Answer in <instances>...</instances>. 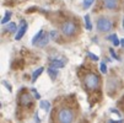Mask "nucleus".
<instances>
[{
	"label": "nucleus",
	"instance_id": "f257e3e1",
	"mask_svg": "<svg viewBox=\"0 0 124 123\" xmlns=\"http://www.w3.org/2000/svg\"><path fill=\"white\" fill-rule=\"evenodd\" d=\"M74 121H75V112L71 108L63 107L58 111L57 113L58 123H74Z\"/></svg>",
	"mask_w": 124,
	"mask_h": 123
},
{
	"label": "nucleus",
	"instance_id": "f03ea898",
	"mask_svg": "<svg viewBox=\"0 0 124 123\" xmlns=\"http://www.w3.org/2000/svg\"><path fill=\"white\" fill-rule=\"evenodd\" d=\"M84 84L85 86L87 87L88 90H97L98 87H100V78L93 74V73H90V74H87L85 78H84Z\"/></svg>",
	"mask_w": 124,
	"mask_h": 123
},
{
	"label": "nucleus",
	"instance_id": "7ed1b4c3",
	"mask_svg": "<svg viewBox=\"0 0 124 123\" xmlns=\"http://www.w3.org/2000/svg\"><path fill=\"white\" fill-rule=\"evenodd\" d=\"M96 25H97V30H98L100 32H103V33L109 32V31L113 28L112 21H111L109 19H107V17H104V16L98 17L97 21H96Z\"/></svg>",
	"mask_w": 124,
	"mask_h": 123
},
{
	"label": "nucleus",
	"instance_id": "20e7f679",
	"mask_svg": "<svg viewBox=\"0 0 124 123\" xmlns=\"http://www.w3.org/2000/svg\"><path fill=\"white\" fill-rule=\"evenodd\" d=\"M60 28H62L63 34L66 36V37H71V36H74V34L76 33V25L73 21H65V22H63Z\"/></svg>",
	"mask_w": 124,
	"mask_h": 123
},
{
	"label": "nucleus",
	"instance_id": "39448f33",
	"mask_svg": "<svg viewBox=\"0 0 124 123\" xmlns=\"http://www.w3.org/2000/svg\"><path fill=\"white\" fill-rule=\"evenodd\" d=\"M27 27H28V25H27L26 20H21L20 30L17 31L16 36H15V40H16V41H20V40H21V38L23 37V34H25V33H26V31H27Z\"/></svg>",
	"mask_w": 124,
	"mask_h": 123
},
{
	"label": "nucleus",
	"instance_id": "423d86ee",
	"mask_svg": "<svg viewBox=\"0 0 124 123\" xmlns=\"http://www.w3.org/2000/svg\"><path fill=\"white\" fill-rule=\"evenodd\" d=\"M33 98L34 97H32L31 94L25 92L20 96V105H22V106H30V105L32 103V101H33Z\"/></svg>",
	"mask_w": 124,
	"mask_h": 123
},
{
	"label": "nucleus",
	"instance_id": "0eeeda50",
	"mask_svg": "<svg viewBox=\"0 0 124 123\" xmlns=\"http://www.w3.org/2000/svg\"><path fill=\"white\" fill-rule=\"evenodd\" d=\"M102 4L108 10H116L118 9V0H102Z\"/></svg>",
	"mask_w": 124,
	"mask_h": 123
},
{
	"label": "nucleus",
	"instance_id": "6e6552de",
	"mask_svg": "<svg viewBox=\"0 0 124 123\" xmlns=\"http://www.w3.org/2000/svg\"><path fill=\"white\" fill-rule=\"evenodd\" d=\"M49 65L52 68H54V69H60V68H64L65 62L60 60V59H57V58H50L49 59Z\"/></svg>",
	"mask_w": 124,
	"mask_h": 123
},
{
	"label": "nucleus",
	"instance_id": "1a4fd4ad",
	"mask_svg": "<svg viewBox=\"0 0 124 123\" xmlns=\"http://www.w3.org/2000/svg\"><path fill=\"white\" fill-rule=\"evenodd\" d=\"M118 89V84H117V81H116V79H109L108 81H107V91L109 92V94H113L116 90Z\"/></svg>",
	"mask_w": 124,
	"mask_h": 123
},
{
	"label": "nucleus",
	"instance_id": "9d476101",
	"mask_svg": "<svg viewBox=\"0 0 124 123\" xmlns=\"http://www.w3.org/2000/svg\"><path fill=\"white\" fill-rule=\"evenodd\" d=\"M49 40H50L49 33H46L44 36H43V37H42V38H41V40L37 42V44H36V46H37V47H41V48H42V47H46V46L48 44Z\"/></svg>",
	"mask_w": 124,
	"mask_h": 123
},
{
	"label": "nucleus",
	"instance_id": "9b49d317",
	"mask_svg": "<svg viewBox=\"0 0 124 123\" xmlns=\"http://www.w3.org/2000/svg\"><path fill=\"white\" fill-rule=\"evenodd\" d=\"M43 72H44V68H43V66L38 68L37 70H34L33 74H32V82H36V81H37V79L41 76V74H42Z\"/></svg>",
	"mask_w": 124,
	"mask_h": 123
},
{
	"label": "nucleus",
	"instance_id": "f8f14e48",
	"mask_svg": "<svg viewBox=\"0 0 124 123\" xmlns=\"http://www.w3.org/2000/svg\"><path fill=\"white\" fill-rule=\"evenodd\" d=\"M43 36H44V31H43V30H39V31L36 33V36H34V37L32 38V44L36 46V44H37V42H38Z\"/></svg>",
	"mask_w": 124,
	"mask_h": 123
},
{
	"label": "nucleus",
	"instance_id": "ddd939ff",
	"mask_svg": "<svg viewBox=\"0 0 124 123\" xmlns=\"http://www.w3.org/2000/svg\"><path fill=\"white\" fill-rule=\"evenodd\" d=\"M39 107L42 110H44L46 112H49V110H50V102L49 101H46V100H42L39 102Z\"/></svg>",
	"mask_w": 124,
	"mask_h": 123
},
{
	"label": "nucleus",
	"instance_id": "4468645a",
	"mask_svg": "<svg viewBox=\"0 0 124 123\" xmlns=\"http://www.w3.org/2000/svg\"><path fill=\"white\" fill-rule=\"evenodd\" d=\"M48 75H49V78H50L52 80H55V79H57V76H58V72H57V69L49 66V68H48Z\"/></svg>",
	"mask_w": 124,
	"mask_h": 123
},
{
	"label": "nucleus",
	"instance_id": "2eb2a0df",
	"mask_svg": "<svg viewBox=\"0 0 124 123\" xmlns=\"http://www.w3.org/2000/svg\"><path fill=\"white\" fill-rule=\"evenodd\" d=\"M6 31L8 32H11V33H15V32H17V25L15 24V22H9L8 25H6Z\"/></svg>",
	"mask_w": 124,
	"mask_h": 123
},
{
	"label": "nucleus",
	"instance_id": "dca6fc26",
	"mask_svg": "<svg viewBox=\"0 0 124 123\" xmlns=\"http://www.w3.org/2000/svg\"><path fill=\"white\" fill-rule=\"evenodd\" d=\"M84 20H85V27H86V30L91 31V30H92V24H91V19H90V15H85Z\"/></svg>",
	"mask_w": 124,
	"mask_h": 123
},
{
	"label": "nucleus",
	"instance_id": "f3484780",
	"mask_svg": "<svg viewBox=\"0 0 124 123\" xmlns=\"http://www.w3.org/2000/svg\"><path fill=\"white\" fill-rule=\"evenodd\" d=\"M107 40H108V41H112L113 44H114L116 47H118V46L120 44V41L118 40V37H117V34H116V33H113V34H111V36H108Z\"/></svg>",
	"mask_w": 124,
	"mask_h": 123
},
{
	"label": "nucleus",
	"instance_id": "a211bd4d",
	"mask_svg": "<svg viewBox=\"0 0 124 123\" xmlns=\"http://www.w3.org/2000/svg\"><path fill=\"white\" fill-rule=\"evenodd\" d=\"M11 12L10 11H6L5 12V16L3 17V20H1V25H6V24H9L10 22V19H11Z\"/></svg>",
	"mask_w": 124,
	"mask_h": 123
},
{
	"label": "nucleus",
	"instance_id": "6ab92c4d",
	"mask_svg": "<svg viewBox=\"0 0 124 123\" xmlns=\"http://www.w3.org/2000/svg\"><path fill=\"white\" fill-rule=\"evenodd\" d=\"M49 36H50V40L58 41V38H59V32L55 31V30H52V31L49 32Z\"/></svg>",
	"mask_w": 124,
	"mask_h": 123
},
{
	"label": "nucleus",
	"instance_id": "aec40b11",
	"mask_svg": "<svg viewBox=\"0 0 124 123\" xmlns=\"http://www.w3.org/2000/svg\"><path fill=\"white\" fill-rule=\"evenodd\" d=\"M93 1H95V0H84V3H82L84 9L86 10V9H88V8H91L92 4H93Z\"/></svg>",
	"mask_w": 124,
	"mask_h": 123
},
{
	"label": "nucleus",
	"instance_id": "412c9836",
	"mask_svg": "<svg viewBox=\"0 0 124 123\" xmlns=\"http://www.w3.org/2000/svg\"><path fill=\"white\" fill-rule=\"evenodd\" d=\"M31 91L33 92V97L36 98V100H39V98H41V95L38 94V91H37L36 89H34V87H32V89H31Z\"/></svg>",
	"mask_w": 124,
	"mask_h": 123
},
{
	"label": "nucleus",
	"instance_id": "4be33fe9",
	"mask_svg": "<svg viewBox=\"0 0 124 123\" xmlns=\"http://www.w3.org/2000/svg\"><path fill=\"white\" fill-rule=\"evenodd\" d=\"M100 69H101V72L103 74H107V65H106V63H101L100 64Z\"/></svg>",
	"mask_w": 124,
	"mask_h": 123
},
{
	"label": "nucleus",
	"instance_id": "5701e85b",
	"mask_svg": "<svg viewBox=\"0 0 124 123\" xmlns=\"http://www.w3.org/2000/svg\"><path fill=\"white\" fill-rule=\"evenodd\" d=\"M109 53H111V56H112V58L113 59H117V60H120V58L116 54V52H114V49L113 48H109Z\"/></svg>",
	"mask_w": 124,
	"mask_h": 123
},
{
	"label": "nucleus",
	"instance_id": "b1692460",
	"mask_svg": "<svg viewBox=\"0 0 124 123\" xmlns=\"http://www.w3.org/2000/svg\"><path fill=\"white\" fill-rule=\"evenodd\" d=\"M87 57H90V58H91L92 60H95V62H97V60L100 59V58H98V57H97L96 54H93V53H91V52H88V53H87Z\"/></svg>",
	"mask_w": 124,
	"mask_h": 123
},
{
	"label": "nucleus",
	"instance_id": "393cba45",
	"mask_svg": "<svg viewBox=\"0 0 124 123\" xmlns=\"http://www.w3.org/2000/svg\"><path fill=\"white\" fill-rule=\"evenodd\" d=\"M3 85H4V86H6V89H8L10 92L12 91V87H11V85H9V84H8V81H5V80H4V81H3Z\"/></svg>",
	"mask_w": 124,
	"mask_h": 123
},
{
	"label": "nucleus",
	"instance_id": "a878e982",
	"mask_svg": "<svg viewBox=\"0 0 124 123\" xmlns=\"http://www.w3.org/2000/svg\"><path fill=\"white\" fill-rule=\"evenodd\" d=\"M111 112H112V113H116V115H118V117H120V116H122V115H120V112H119L118 110H114V108H112V110H111Z\"/></svg>",
	"mask_w": 124,
	"mask_h": 123
},
{
	"label": "nucleus",
	"instance_id": "bb28decb",
	"mask_svg": "<svg viewBox=\"0 0 124 123\" xmlns=\"http://www.w3.org/2000/svg\"><path fill=\"white\" fill-rule=\"evenodd\" d=\"M108 123H123V119H120V121H112V119H109Z\"/></svg>",
	"mask_w": 124,
	"mask_h": 123
},
{
	"label": "nucleus",
	"instance_id": "cd10ccee",
	"mask_svg": "<svg viewBox=\"0 0 124 123\" xmlns=\"http://www.w3.org/2000/svg\"><path fill=\"white\" fill-rule=\"evenodd\" d=\"M34 117H36V122L38 123V122H41V119H38V115L36 113V115H34Z\"/></svg>",
	"mask_w": 124,
	"mask_h": 123
},
{
	"label": "nucleus",
	"instance_id": "c85d7f7f",
	"mask_svg": "<svg viewBox=\"0 0 124 123\" xmlns=\"http://www.w3.org/2000/svg\"><path fill=\"white\" fill-rule=\"evenodd\" d=\"M120 46H122V47H124V38L120 41Z\"/></svg>",
	"mask_w": 124,
	"mask_h": 123
},
{
	"label": "nucleus",
	"instance_id": "c756f323",
	"mask_svg": "<svg viewBox=\"0 0 124 123\" xmlns=\"http://www.w3.org/2000/svg\"><path fill=\"white\" fill-rule=\"evenodd\" d=\"M123 27H124V20H123Z\"/></svg>",
	"mask_w": 124,
	"mask_h": 123
}]
</instances>
